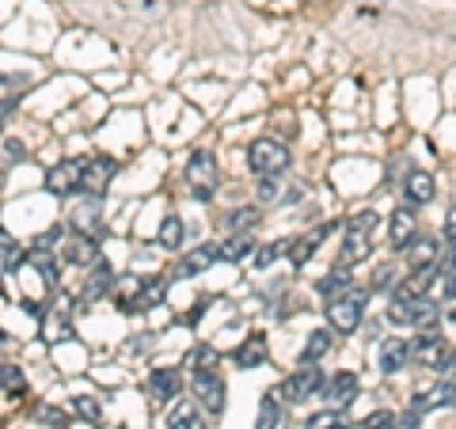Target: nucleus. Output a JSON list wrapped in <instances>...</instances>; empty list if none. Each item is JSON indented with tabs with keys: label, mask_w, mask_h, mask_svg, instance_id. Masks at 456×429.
I'll use <instances>...</instances> for the list:
<instances>
[{
	"label": "nucleus",
	"mask_w": 456,
	"mask_h": 429,
	"mask_svg": "<svg viewBox=\"0 0 456 429\" xmlns=\"http://www.w3.org/2000/svg\"><path fill=\"white\" fill-rule=\"evenodd\" d=\"M452 323H456V308H452Z\"/></svg>",
	"instance_id": "49"
},
{
	"label": "nucleus",
	"mask_w": 456,
	"mask_h": 429,
	"mask_svg": "<svg viewBox=\"0 0 456 429\" xmlns=\"http://www.w3.org/2000/svg\"><path fill=\"white\" fill-rule=\"evenodd\" d=\"M327 399L331 403H338V407H350L354 399L362 395V380H358V373H350V368H342V373H335L331 380H327Z\"/></svg>",
	"instance_id": "18"
},
{
	"label": "nucleus",
	"mask_w": 456,
	"mask_h": 429,
	"mask_svg": "<svg viewBox=\"0 0 456 429\" xmlns=\"http://www.w3.org/2000/svg\"><path fill=\"white\" fill-rule=\"evenodd\" d=\"M434 175H426V171H411V175L403 179V198H407V206H426V202H434Z\"/></svg>",
	"instance_id": "22"
},
{
	"label": "nucleus",
	"mask_w": 456,
	"mask_h": 429,
	"mask_svg": "<svg viewBox=\"0 0 456 429\" xmlns=\"http://www.w3.org/2000/svg\"><path fill=\"white\" fill-rule=\"evenodd\" d=\"M346 289H354V274H350V266H346V263H338L335 270H327V274L316 281V293H320L323 300H331V296L346 293Z\"/></svg>",
	"instance_id": "23"
},
{
	"label": "nucleus",
	"mask_w": 456,
	"mask_h": 429,
	"mask_svg": "<svg viewBox=\"0 0 456 429\" xmlns=\"http://www.w3.org/2000/svg\"><path fill=\"white\" fill-rule=\"evenodd\" d=\"M285 422H289V414H285L281 392H266L259 414H255V429H285Z\"/></svg>",
	"instance_id": "20"
},
{
	"label": "nucleus",
	"mask_w": 456,
	"mask_h": 429,
	"mask_svg": "<svg viewBox=\"0 0 456 429\" xmlns=\"http://www.w3.org/2000/svg\"><path fill=\"white\" fill-rule=\"evenodd\" d=\"M426 395H430V407H456V380L437 384V388L426 392Z\"/></svg>",
	"instance_id": "36"
},
{
	"label": "nucleus",
	"mask_w": 456,
	"mask_h": 429,
	"mask_svg": "<svg viewBox=\"0 0 456 429\" xmlns=\"http://www.w3.org/2000/svg\"><path fill=\"white\" fill-rule=\"evenodd\" d=\"M327 350H331V331H327V327H320V331H312V335H308V342H305V350H301V365H316Z\"/></svg>",
	"instance_id": "27"
},
{
	"label": "nucleus",
	"mask_w": 456,
	"mask_h": 429,
	"mask_svg": "<svg viewBox=\"0 0 456 429\" xmlns=\"http://www.w3.org/2000/svg\"><path fill=\"white\" fill-rule=\"evenodd\" d=\"M285 255V239H274V243H263V247H255L251 251V263H255V270H270L278 259Z\"/></svg>",
	"instance_id": "32"
},
{
	"label": "nucleus",
	"mask_w": 456,
	"mask_h": 429,
	"mask_svg": "<svg viewBox=\"0 0 456 429\" xmlns=\"http://www.w3.org/2000/svg\"><path fill=\"white\" fill-rule=\"evenodd\" d=\"M8 239V232H4V228H0V243H4Z\"/></svg>",
	"instance_id": "48"
},
{
	"label": "nucleus",
	"mask_w": 456,
	"mask_h": 429,
	"mask_svg": "<svg viewBox=\"0 0 456 429\" xmlns=\"http://www.w3.org/2000/svg\"><path fill=\"white\" fill-rule=\"evenodd\" d=\"M411 357H415L422 368H434V373H449L452 368V346L437 327H422L415 346H411Z\"/></svg>",
	"instance_id": "4"
},
{
	"label": "nucleus",
	"mask_w": 456,
	"mask_h": 429,
	"mask_svg": "<svg viewBox=\"0 0 456 429\" xmlns=\"http://www.w3.org/2000/svg\"><path fill=\"white\" fill-rule=\"evenodd\" d=\"M308 429H350V422L342 410H320L308 418Z\"/></svg>",
	"instance_id": "34"
},
{
	"label": "nucleus",
	"mask_w": 456,
	"mask_h": 429,
	"mask_svg": "<svg viewBox=\"0 0 456 429\" xmlns=\"http://www.w3.org/2000/svg\"><path fill=\"white\" fill-rule=\"evenodd\" d=\"M251 251H255V239L248 232H236L228 243H221V259L224 263H240V259H248Z\"/></svg>",
	"instance_id": "31"
},
{
	"label": "nucleus",
	"mask_w": 456,
	"mask_h": 429,
	"mask_svg": "<svg viewBox=\"0 0 456 429\" xmlns=\"http://www.w3.org/2000/svg\"><path fill=\"white\" fill-rule=\"evenodd\" d=\"M27 263L38 270V278H42V285H46V289H57V259H53V251H50V247L35 243V247L27 251Z\"/></svg>",
	"instance_id": "26"
},
{
	"label": "nucleus",
	"mask_w": 456,
	"mask_h": 429,
	"mask_svg": "<svg viewBox=\"0 0 456 429\" xmlns=\"http://www.w3.org/2000/svg\"><path fill=\"white\" fill-rule=\"evenodd\" d=\"M0 392H8V395L27 392V376H23L20 365H0Z\"/></svg>",
	"instance_id": "33"
},
{
	"label": "nucleus",
	"mask_w": 456,
	"mask_h": 429,
	"mask_svg": "<svg viewBox=\"0 0 456 429\" xmlns=\"http://www.w3.org/2000/svg\"><path fill=\"white\" fill-rule=\"evenodd\" d=\"M114 281H118V274H114V266L107 259H99L95 270H92V278L88 285H84V300H99V296H107L114 289Z\"/></svg>",
	"instance_id": "24"
},
{
	"label": "nucleus",
	"mask_w": 456,
	"mask_h": 429,
	"mask_svg": "<svg viewBox=\"0 0 456 429\" xmlns=\"http://www.w3.org/2000/svg\"><path fill=\"white\" fill-rule=\"evenodd\" d=\"M46 190L53 198H73L80 190V160L73 156H65V160H57L50 171H46Z\"/></svg>",
	"instance_id": "10"
},
{
	"label": "nucleus",
	"mask_w": 456,
	"mask_h": 429,
	"mask_svg": "<svg viewBox=\"0 0 456 429\" xmlns=\"http://www.w3.org/2000/svg\"><path fill=\"white\" fill-rule=\"evenodd\" d=\"M16 110V99H0V130H4V118Z\"/></svg>",
	"instance_id": "45"
},
{
	"label": "nucleus",
	"mask_w": 456,
	"mask_h": 429,
	"mask_svg": "<svg viewBox=\"0 0 456 429\" xmlns=\"http://www.w3.org/2000/svg\"><path fill=\"white\" fill-rule=\"evenodd\" d=\"M419 418H422L419 410H407V414H399V418H395V429H419Z\"/></svg>",
	"instance_id": "42"
},
{
	"label": "nucleus",
	"mask_w": 456,
	"mask_h": 429,
	"mask_svg": "<svg viewBox=\"0 0 456 429\" xmlns=\"http://www.w3.org/2000/svg\"><path fill=\"white\" fill-rule=\"evenodd\" d=\"M437 255H441V243L434 236H419L407 243V266L411 270H426V266H437Z\"/></svg>",
	"instance_id": "21"
},
{
	"label": "nucleus",
	"mask_w": 456,
	"mask_h": 429,
	"mask_svg": "<svg viewBox=\"0 0 456 429\" xmlns=\"http://www.w3.org/2000/svg\"><path fill=\"white\" fill-rule=\"evenodd\" d=\"M411 365V342L403 338H384L380 342V350H377V368L384 376H395L399 368H407Z\"/></svg>",
	"instance_id": "15"
},
{
	"label": "nucleus",
	"mask_w": 456,
	"mask_h": 429,
	"mask_svg": "<svg viewBox=\"0 0 456 429\" xmlns=\"http://www.w3.org/2000/svg\"><path fill=\"white\" fill-rule=\"evenodd\" d=\"M289 160H293V152L274 137H259V141H251V149H248V167L259 179H278L281 171H289Z\"/></svg>",
	"instance_id": "3"
},
{
	"label": "nucleus",
	"mask_w": 456,
	"mask_h": 429,
	"mask_svg": "<svg viewBox=\"0 0 456 429\" xmlns=\"http://www.w3.org/2000/svg\"><path fill=\"white\" fill-rule=\"evenodd\" d=\"M187 361H202V368H209L213 361H217V350H213V346H198V350L187 357Z\"/></svg>",
	"instance_id": "41"
},
{
	"label": "nucleus",
	"mask_w": 456,
	"mask_h": 429,
	"mask_svg": "<svg viewBox=\"0 0 456 429\" xmlns=\"http://www.w3.org/2000/svg\"><path fill=\"white\" fill-rule=\"evenodd\" d=\"M362 429H395V414L392 410H373L369 418L362 422Z\"/></svg>",
	"instance_id": "38"
},
{
	"label": "nucleus",
	"mask_w": 456,
	"mask_h": 429,
	"mask_svg": "<svg viewBox=\"0 0 456 429\" xmlns=\"http://www.w3.org/2000/svg\"><path fill=\"white\" fill-rule=\"evenodd\" d=\"M73 410H77V418H84V422H99V418H103V407H99L95 395H73Z\"/></svg>",
	"instance_id": "35"
},
{
	"label": "nucleus",
	"mask_w": 456,
	"mask_h": 429,
	"mask_svg": "<svg viewBox=\"0 0 456 429\" xmlns=\"http://www.w3.org/2000/svg\"><path fill=\"white\" fill-rule=\"evenodd\" d=\"M395 289V266H380L373 274V293H392Z\"/></svg>",
	"instance_id": "37"
},
{
	"label": "nucleus",
	"mask_w": 456,
	"mask_h": 429,
	"mask_svg": "<svg viewBox=\"0 0 456 429\" xmlns=\"http://www.w3.org/2000/svg\"><path fill=\"white\" fill-rule=\"evenodd\" d=\"M327 388V376H323V368L320 365H301L297 373L285 376L281 384V399L285 403H308L312 395H320Z\"/></svg>",
	"instance_id": "8"
},
{
	"label": "nucleus",
	"mask_w": 456,
	"mask_h": 429,
	"mask_svg": "<svg viewBox=\"0 0 456 429\" xmlns=\"http://www.w3.org/2000/svg\"><path fill=\"white\" fill-rule=\"evenodd\" d=\"M266 357H270L266 335H248V338L232 350V365H236V368H259V365H266Z\"/></svg>",
	"instance_id": "17"
},
{
	"label": "nucleus",
	"mask_w": 456,
	"mask_h": 429,
	"mask_svg": "<svg viewBox=\"0 0 456 429\" xmlns=\"http://www.w3.org/2000/svg\"><path fill=\"white\" fill-rule=\"evenodd\" d=\"M415 228H419V213L415 206H399L388 221V247L392 251H407V243L415 239Z\"/></svg>",
	"instance_id": "14"
},
{
	"label": "nucleus",
	"mask_w": 456,
	"mask_h": 429,
	"mask_svg": "<svg viewBox=\"0 0 456 429\" xmlns=\"http://www.w3.org/2000/svg\"><path fill=\"white\" fill-rule=\"evenodd\" d=\"M365 300H369L365 289H346V293L331 296L327 300V327L338 335H354L365 320Z\"/></svg>",
	"instance_id": "2"
},
{
	"label": "nucleus",
	"mask_w": 456,
	"mask_h": 429,
	"mask_svg": "<svg viewBox=\"0 0 456 429\" xmlns=\"http://www.w3.org/2000/svg\"><path fill=\"white\" fill-rule=\"evenodd\" d=\"M191 392H194V399H198V407L202 410L224 414V380H221V373H213V368H194Z\"/></svg>",
	"instance_id": "9"
},
{
	"label": "nucleus",
	"mask_w": 456,
	"mask_h": 429,
	"mask_svg": "<svg viewBox=\"0 0 456 429\" xmlns=\"http://www.w3.org/2000/svg\"><path fill=\"white\" fill-rule=\"evenodd\" d=\"M61 259L69 266H95L99 259H103V251H99V239L92 232H73L61 247Z\"/></svg>",
	"instance_id": "11"
},
{
	"label": "nucleus",
	"mask_w": 456,
	"mask_h": 429,
	"mask_svg": "<svg viewBox=\"0 0 456 429\" xmlns=\"http://www.w3.org/2000/svg\"><path fill=\"white\" fill-rule=\"evenodd\" d=\"M377 213L373 209H362V213H354V217L346 221V232H342V255H338V263H346V266H358L365 263L369 255H373V232H377Z\"/></svg>",
	"instance_id": "1"
},
{
	"label": "nucleus",
	"mask_w": 456,
	"mask_h": 429,
	"mask_svg": "<svg viewBox=\"0 0 456 429\" xmlns=\"http://www.w3.org/2000/svg\"><path fill=\"white\" fill-rule=\"evenodd\" d=\"M0 346H8V331H4V327H0Z\"/></svg>",
	"instance_id": "47"
},
{
	"label": "nucleus",
	"mask_w": 456,
	"mask_h": 429,
	"mask_svg": "<svg viewBox=\"0 0 456 429\" xmlns=\"http://www.w3.org/2000/svg\"><path fill=\"white\" fill-rule=\"evenodd\" d=\"M167 278H145V281H137V289H134V296L130 300H122V308L126 312H149V308H156V304H164V296H167Z\"/></svg>",
	"instance_id": "12"
},
{
	"label": "nucleus",
	"mask_w": 456,
	"mask_h": 429,
	"mask_svg": "<svg viewBox=\"0 0 456 429\" xmlns=\"http://www.w3.org/2000/svg\"><path fill=\"white\" fill-rule=\"evenodd\" d=\"M449 270H452V274H456V247H452V255H449Z\"/></svg>",
	"instance_id": "46"
},
{
	"label": "nucleus",
	"mask_w": 456,
	"mask_h": 429,
	"mask_svg": "<svg viewBox=\"0 0 456 429\" xmlns=\"http://www.w3.org/2000/svg\"><path fill=\"white\" fill-rule=\"evenodd\" d=\"M114 175H118V160L107 152H95L88 160H80V190L88 198H103Z\"/></svg>",
	"instance_id": "6"
},
{
	"label": "nucleus",
	"mask_w": 456,
	"mask_h": 429,
	"mask_svg": "<svg viewBox=\"0 0 456 429\" xmlns=\"http://www.w3.org/2000/svg\"><path fill=\"white\" fill-rule=\"evenodd\" d=\"M445 239L456 247V209H449V213H445Z\"/></svg>",
	"instance_id": "43"
},
{
	"label": "nucleus",
	"mask_w": 456,
	"mask_h": 429,
	"mask_svg": "<svg viewBox=\"0 0 456 429\" xmlns=\"http://www.w3.org/2000/svg\"><path fill=\"white\" fill-rule=\"evenodd\" d=\"M278 194V179H263V187H259V198L263 202H270V198Z\"/></svg>",
	"instance_id": "44"
},
{
	"label": "nucleus",
	"mask_w": 456,
	"mask_h": 429,
	"mask_svg": "<svg viewBox=\"0 0 456 429\" xmlns=\"http://www.w3.org/2000/svg\"><path fill=\"white\" fill-rule=\"evenodd\" d=\"M23 263H27V251L20 247V243H12V239L0 243V278L16 274V270H20Z\"/></svg>",
	"instance_id": "30"
},
{
	"label": "nucleus",
	"mask_w": 456,
	"mask_h": 429,
	"mask_svg": "<svg viewBox=\"0 0 456 429\" xmlns=\"http://www.w3.org/2000/svg\"><path fill=\"white\" fill-rule=\"evenodd\" d=\"M35 418H38V422H50V429H65V425H69V418H65V414L57 410V407H38Z\"/></svg>",
	"instance_id": "39"
},
{
	"label": "nucleus",
	"mask_w": 456,
	"mask_h": 429,
	"mask_svg": "<svg viewBox=\"0 0 456 429\" xmlns=\"http://www.w3.org/2000/svg\"><path fill=\"white\" fill-rule=\"evenodd\" d=\"M156 243H160L164 251H179L183 247V221L175 217V213H167V217L160 221V236H156Z\"/></svg>",
	"instance_id": "29"
},
{
	"label": "nucleus",
	"mask_w": 456,
	"mask_h": 429,
	"mask_svg": "<svg viewBox=\"0 0 456 429\" xmlns=\"http://www.w3.org/2000/svg\"><path fill=\"white\" fill-rule=\"evenodd\" d=\"M259 221H263L259 206H244V209H232V213H228V217H224V228L236 236V232H251V228L259 224Z\"/></svg>",
	"instance_id": "28"
},
{
	"label": "nucleus",
	"mask_w": 456,
	"mask_h": 429,
	"mask_svg": "<svg viewBox=\"0 0 456 429\" xmlns=\"http://www.w3.org/2000/svg\"><path fill=\"white\" fill-rule=\"evenodd\" d=\"M331 236V224H323V228H316V232H308V236H297V239H289L285 243V255H289V263L293 266H305L312 255H316V247L320 243Z\"/></svg>",
	"instance_id": "19"
},
{
	"label": "nucleus",
	"mask_w": 456,
	"mask_h": 429,
	"mask_svg": "<svg viewBox=\"0 0 456 429\" xmlns=\"http://www.w3.org/2000/svg\"><path fill=\"white\" fill-rule=\"evenodd\" d=\"M187 182H191V194L198 198V202H209V198L217 194V160H213L209 149L191 152V160H187Z\"/></svg>",
	"instance_id": "7"
},
{
	"label": "nucleus",
	"mask_w": 456,
	"mask_h": 429,
	"mask_svg": "<svg viewBox=\"0 0 456 429\" xmlns=\"http://www.w3.org/2000/svg\"><path fill=\"white\" fill-rule=\"evenodd\" d=\"M441 316V308H437V300L430 296H415V300H395L392 296V304H388V320L399 323V327H434Z\"/></svg>",
	"instance_id": "5"
},
{
	"label": "nucleus",
	"mask_w": 456,
	"mask_h": 429,
	"mask_svg": "<svg viewBox=\"0 0 456 429\" xmlns=\"http://www.w3.org/2000/svg\"><path fill=\"white\" fill-rule=\"evenodd\" d=\"M221 259V243H202V247H194L191 255H183L179 266H175V278L179 281H191L198 274H206V270Z\"/></svg>",
	"instance_id": "13"
},
{
	"label": "nucleus",
	"mask_w": 456,
	"mask_h": 429,
	"mask_svg": "<svg viewBox=\"0 0 456 429\" xmlns=\"http://www.w3.org/2000/svg\"><path fill=\"white\" fill-rule=\"evenodd\" d=\"M23 160H27V149H23V141L8 137V141H4V164H23Z\"/></svg>",
	"instance_id": "40"
},
{
	"label": "nucleus",
	"mask_w": 456,
	"mask_h": 429,
	"mask_svg": "<svg viewBox=\"0 0 456 429\" xmlns=\"http://www.w3.org/2000/svg\"><path fill=\"white\" fill-rule=\"evenodd\" d=\"M149 395L156 403H171L183 395V373L179 368H152L149 373Z\"/></svg>",
	"instance_id": "16"
},
{
	"label": "nucleus",
	"mask_w": 456,
	"mask_h": 429,
	"mask_svg": "<svg viewBox=\"0 0 456 429\" xmlns=\"http://www.w3.org/2000/svg\"><path fill=\"white\" fill-rule=\"evenodd\" d=\"M167 429H206L202 410H198V399H183V403L171 407V414H167Z\"/></svg>",
	"instance_id": "25"
}]
</instances>
